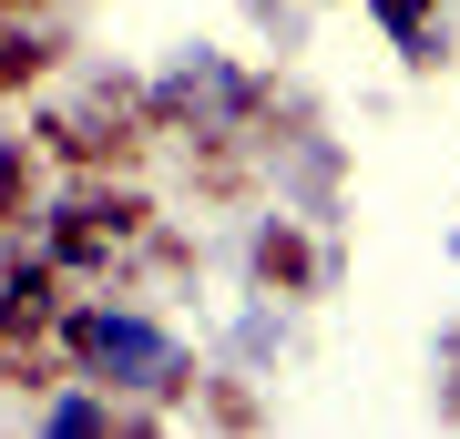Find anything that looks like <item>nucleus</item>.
Here are the masks:
<instances>
[{"instance_id": "f257e3e1", "label": "nucleus", "mask_w": 460, "mask_h": 439, "mask_svg": "<svg viewBox=\"0 0 460 439\" xmlns=\"http://www.w3.org/2000/svg\"><path fill=\"white\" fill-rule=\"evenodd\" d=\"M83 347H93L102 378H123V389H174V378H184V347L164 338V327L123 317V307H93L83 317Z\"/></svg>"}, {"instance_id": "f03ea898", "label": "nucleus", "mask_w": 460, "mask_h": 439, "mask_svg": "<svg viewBox=\"0 0 460 439\" xmlns=\"http://www.w3.org/2000/svg\"><path fill=\"white\" fill-rule=\"evenodd\" d=\"M368 11H378V21H389V31H399V41H410V62H429V31H420V0H368Z\"/></svg>"}, {"instance_id": "7ed1b4c3", "label": "nucleus", "mask_w": 460, "mask_h": 439, "mask_svg": "<svg viewBox=\"0 0 460 439\" xmlns=\"http://www.w3.org/2000/svg\"><path fill=\"white\" fill-rule=\"evenodd\" d=\"M41 419H51V429H102V408H93V399H51Z\"/></svg>"}]
</instances>
